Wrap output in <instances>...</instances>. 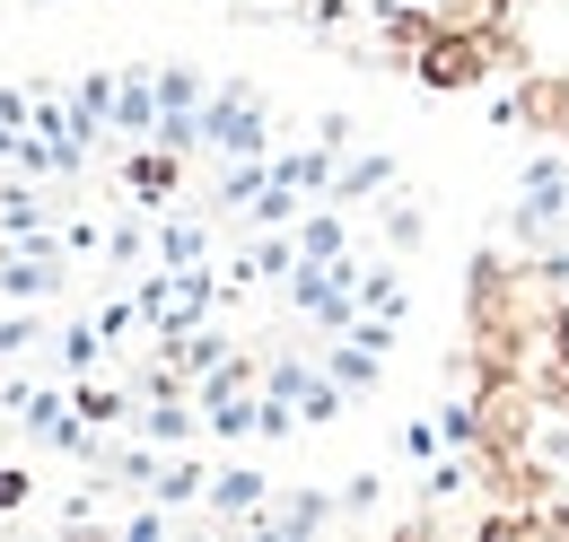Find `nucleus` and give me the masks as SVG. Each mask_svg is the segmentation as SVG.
Returning a JSON list of instances; mask_svg holds the SVG:
<instances>
[{
    "label": "nucleus",
    "mask_w": 569,
    "mask_h": 542,
    "mask_svg": "<svg viewBox=\"0 0 569 542\" xmlns=\"http://www.w3.org/2000/svg\"><path fill=\"white\" fill-rule=\"evenodd\" d=\"M517 237L543 254V245H569V149H543L517 184Z\"/></svg>",
    "instance_id": "f257e3e1"
},
{
    "label": "nucleus",
    "mask_w": 569,
    "mask_h": 542,
    "mask_svg": "<svg viewBox=\"0 0 569 542\" xmlns=\"http://www.w3.org/2000/svg\"><path fill=\"white\" fill-rule=\"evenodd\" d=\"M202 149H219V158H272V123H263V97H254L246 79L211 88V106H202Z\"/></svg>",
    "instance_id": "f03ea898"
},
{
    "label": "nucleus",
    "mask_w": 569,
    "mask_h": 542,
    "mask_svg": "<svg viewBox=\"0 0 569 542\" xmlns=\"http://www.w3.org/2000/svg\"><path fill=\"white\" fill-rule=\"evenodd\" d=\"M263 385H272L281 403H298V420H307V429H325V420H342V385L325 377V359H316V368H298V359H281V368H272Z\"/></svg>",
    "instance_id": "7ed1b4c3"
},
{
    "label": "nucleus",
    "mask_w": 569,
    "mask_h": 542,
    "mask_svg": "<svg viewBox=\"0 0 569 542\" xmlns=\"http://www.w3.org/2000/svg\"><path fill=\"white\" fill-rule=\"evenodd\" d=\"M158 70H114V140H158Z\"/></svg>",
    "instance_id": "20e7f679"
},
{
    "label": "nucleus",
    "mask_w": 569,
    "mask_h": 542,
    "mask_svg": "<svg viewBox=\"0 0 569 542\" xmlns=\"http://www.w3.org/2000/svg\"><path fill=\"white\" fill-rule=\"evenodd\" d=\"M123 184H132L141 210H167L176 193H184V158H176L167 140H158V149H132V158H123Z\"/></svg>",
    "instance_id": "39448f33"
},
{
    "label": "nucleus",
    "mask_w": 569,
    "mask_h": 542,
    "mask_svg": "<svg viewBox=\"0 0 569 542\" xmlns=\"http://www.w3.org/2000/svg\"><path fill=\"white\" fill-rule=\"evenodd\" d=\"M325 377L342 385V394H377V350L351 333H325Z\"/></svg>",
    "instance_id": "423d86ee"
},
{
    "label": "nucleus",
    "mask_w": 569,
    "mask_h": 542,
    "mask_svg": "<svg viewBox=\"0 0 569 542\" xmlns=\"http://www.w3.org/2000/svg\"><path fill=\"white\" fill-rule=\"evenodd\" d=\"M0 237H9V245H27V237H44V193H36V175H18V184H0Z\"/></svg>",
    "instance_id": "0eeeda50"
},
{
    "label": "nucleus",
    "mask_w": 569,
    "mask_h": 542,
    "mask_svg": "<svg viewBox=\"0 0 569 542\" xmlns=\"http://www.w3.org/2000/svg\"><path fill=\"white\" fill-rule=\"evenodd\" d=\"M158 263L167 271L211 263V219H167V228H158Z\"/></svg>",
    "instance_id": "6e6552de"
},
{
    "label": "nucleus",
    "mask_w": 569,
    "mask_h": 542,
    "mask_svg": "<svg viewBox=\"0 0 569 542\" xmlns=\"http://www.w3.org/2000/svg\"><path fill=\"white\" fill-rule=\"evenodd\" d=\"M386 184H395V158H351V167H342V175H333V193H325V202H342V210H359V202H377V193H386Z\"/></svg>",
    "instance_id": "1a4fd4ad"
},
{
    "label": "nucleus",
    "mask_w": 569,
    "mask_h": 542,
    "mask_svg": "<svg viewBox=\"0 0 569 542\" xmlns=\"http://www.w3.org/2000/svg\"><path fill=\"white\" fill-rule=\"evenodd\" d=\"M351 254V237H342V202H325L307 228H298V263H342Z\"/></svg>",
    "instance_id": "9d476101"
},
{
    "label": "nucleus",
    "mask_w": 569,
    "mask_h": 542,
    "mask_svg": "<svg viewBox=\"0 0 569 542\" xmlns=\"http://www.w3.org/2000/svg\"><path fill=\"white\" fill-rule=\"evenodd\" d=\"M149 499H158V508L176 516V508H193V499H211V473L176 455V464H158V481H149Z\"/></svg>",
    "instance_id": "9b49d317"
},
{
    "label": "nucleus",
    "mask_w": 569,
    "mask_h": 542,
    "mask_svg": "<svg viewBox=\"0 0 569 542\" xmlns=\"http://www.w3.org/2000/svg\"><path fill=\"white\" fill-rule=\"evenodd\" d=\"M193 429H202V420L184 411V394H149V411H141V438H149V446H184Z\"/></svg>",
    "instance_id": "f8f14e48"
},
{
    "label": "nucleus",
    "mask_w": 569,
    "mask_h": 542,
    "mask_svg": "<svg viewBox=\"0 0 569 542\" xmlns=\"http://www.w3.org/2000/svg\"><path fill=\"white\" fill-rule=\"evenodd\" d=\"M71 411L88 420V429H114V420L132 411V394H123V385H106V377H79V385H71Z\"/></svg>",
    "instance_id": "ddd939ff"
},
{
    "label": "nucleus",
    "mask_w": 569,
    "mask_h": 542,
    "mask_svg": "<svg viewBox=\"0 0 569 542\" xmlns=\"http://www.w3.org/2000/svg\"><path fill=\"white\" fill-rule=\"evenodd\" d=\"M106 350H114V341H106V324H97V315L62 324V368H71V377H97V359H106Z\"/></svg>",
    "instance_id": "4468645a"
},
{
    "label": "nucleus",
    "mask_w": 569,
    "mask_h": 542,
    "mask_svg": "<svg viewBox=\"0 0 569 542\" xmlns=\"http://www.w3.org/2000/svg\"><path fill=\"white\" fill-rule=\"evenodd\" d=\"M325 525H333V499L325 490H298L281 516H263V534H325Z\"/></svg>",
    "instance_id": "2eb2a0df"
},
{
    "label": "nucleus",
    "mask_w": 569,
    "mask_h": 542,
    "mask_svg": "<svg viewBox=\"0 0 569 542\" xmlns=\"http://www.w3.org/2000/svg\"><path fill=\"white\" fill-rule=\"evenodd\" d=\"M403 307H412V298H403V280H395V271L359 263V315H395V324H403Z\"/></svg>",
    "instance_id": "dca6fc26"
},
{
    "label": "nucleus",
    "mask_w": 569,
    "mask_h": 542,
    "mask_svg": "<svg viewBox=\"0 0 569 542\" xmlns=\"http://www.w3.org/2000/svg\"><path fill=\"white\" fill-rule=\"evenodd\" d=\"M211 508H219V516H254V508H263V473H219L211 481Z\"/></svg>",
    "instance_id": "f3484780"
},
{
    "label": "nucleus",
    "mask_w": 569,
    "mask_h": 542,
    "mask_svg": "<svg viewBox=\"0 0 569 542\" xmlns=\"http://www.w3.org/2000/svg\"><path fill=\"white\" fill-rule=\"evenodd\" d=\"M71 106L88 114V123H114V70H88V79H71Z\"/></svg>",
    "instance_id": "a211bd4d"
},
{
    "label": "nucleus",
    "mask_w": 569,
    "mask_h": 542,
    "mask_svg": "<svg viewBox=\"0 0 569 542\" xmlns=\"http://www.w3.org/2000/svg\"><path fill=\"white\" fill-rule=\"evenodd\" d=\"M44 341V324L27 315V298H18V315H0V359H18V350H36Z\"/></svg>",
    "instance_id": "6ab92c4d"
},
{
    "label": "nucleus",
    "mask_w": 569,
    "mask_h": 542,
    "mask_svg": "<svg viewBox=\"0 0 569 542\" xmlns=\"http://www.w3.org/2000/svg\"><path fill=\"white\" fill-rule=\"evenodd\" d=\"M106 254H114V263H141V254H149V228H141V219H114V228H106Z\"/></svg>",
    "instance_id": "aec40b11"
},
{
    "label": "nucleus",
    "mask_w": 569,
    "mask_h": 542,
    "mask_svg": "<svg viewBox=\"0 0 569 542\" xmlns=\"http://www.w3.org/2000/svg\"><path fill=\"white\" fill-rule=\"evenodd\" d=\"M386 237H395V245L412 254V245H421V210H412V202H395V210H386Z\"/></svg>",
    "instance_id": "412c9836"
},
{
    "label": "nucleus",
    "mask_w": 569,
    "mask_h": 542,
    "mask_svg": "<svg viewBox=\"0 0 569 542\" xmlns=\"http://www.w3.org/2000/svg\"><path fill=\"white\" fill-rule=\"evenodd\" d=\"M438 438H447V429H438V420H412V429H403V446H412V455H421V464H429V455H438Z\"/></svg>",
    "instance_id": "4be33fe9"
},
{
    "label": "nucleus",
    "mask_w": 569,
    "mask_h": 542,
    "mask_svg": "<svg viewBox=\"0 0 569 542\" xmlns=\"http://www.w3.org/2000/svg\"><path fill=\"white\" fill-rule=\"evenodd\" d=\"M342 508H351V516H368V508H377V481L351 473V481H342Z\"/></svg>",
    "instance_id": "5701e85b"
},
{
    "label": "nucleus",
    "mask_w": 569,
    "mask_h": 542,
    "mask_svg": "<svg viewBox=\"0 0 569 542\" xmlns=\"http://www.w3.org/2000/svg\"><path fill=\"white\" fill-rule=\"evenodd\" d=\"M0 508H27V473L18 464H0Z\"/></svg>",
    "instance_id": "b1692460"
}]
</instances>
